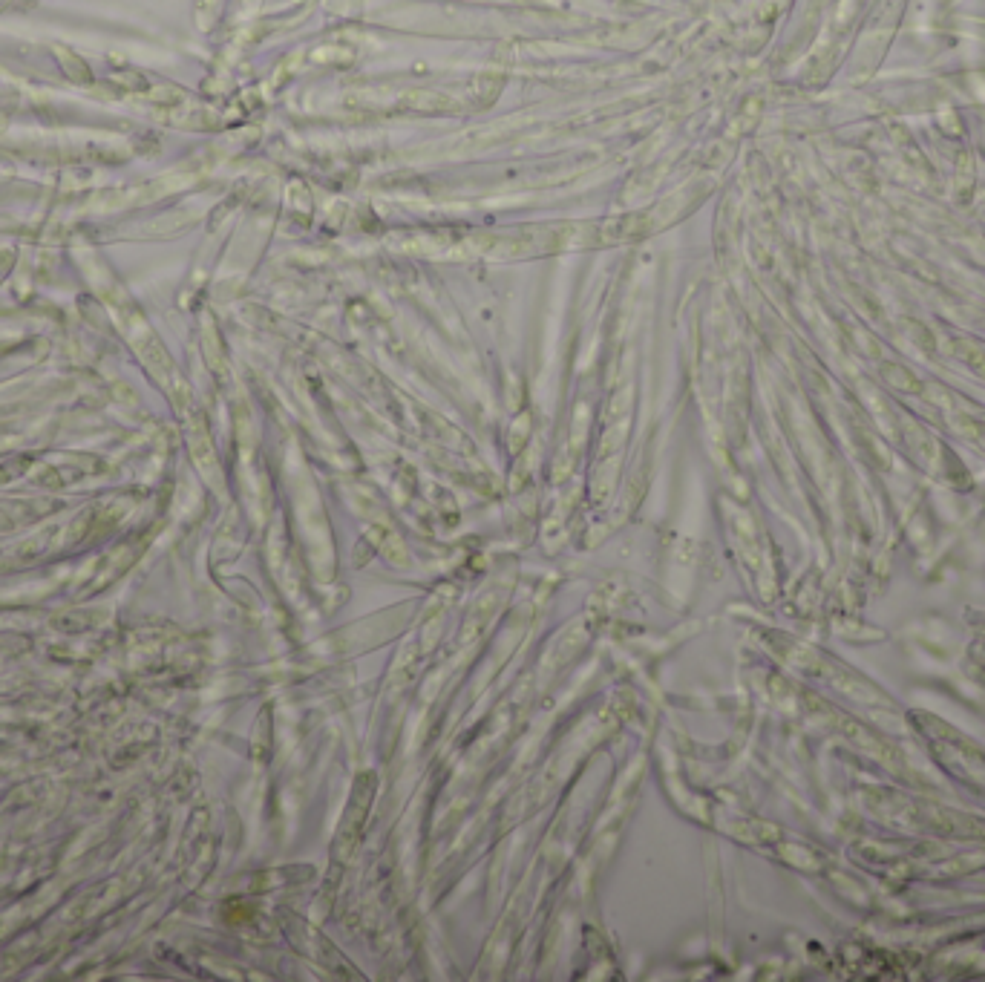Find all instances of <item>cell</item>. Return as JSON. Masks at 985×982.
<instances>
[{
	"mask_svg": "<svg viewBox=\"0 0 985 982\" xmlns=\"http://www.w3.org/2000/svg\"><path fill=\"white\" fill-rule=\"evenodd\" d=\"M58 55H61V64H64V70H67V75L73 78L75 84H90V81H93V72H90V67H87L81 58H75L73 52H64V49H58Z\"/></svg>",
	"mask_w": 985,
	"mask_h": 982,
	"instance_id": "1",
	"label": "cell"
}]
</instances>
